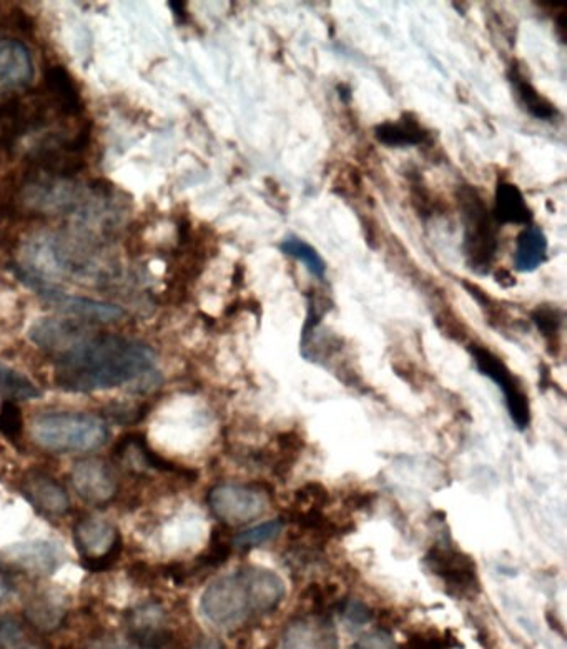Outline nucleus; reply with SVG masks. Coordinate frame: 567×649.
Returning <instances> with one entry per match:
<instances>
[{
  "instance_id": "f257e3e1",
  "label": "nucleus",
  "mask_w": 567,
  "mask_h": 649,
  "mask_svg": "<svg viewBox=\"0 0 567 649\" xmlns=\"http://www.w3.org/2000/svg\"><path fill=\"white\" fill-rule=\"evenodd\" d=\"M154 366L155 352L147 343L84 330L53 355V382L63 392H100L141 382Z\"/></svg>"
},
{
  "instance_id": "f03ea898",
  "label": "nucleus",
  "mask_w": 567,
  "mask_h": 649,
  "mask_svg": "<svg viewBox=\"0 0 567 649\" xmlns=\"http://www.w3.org/2000/svg\"><path fill=\"white\" fill-rule=\"evenodd\" d=\"M37 445L56 453H89L106 445L109 426L87 413H43L32 423Z\"/></svg>"
},
{
  "instance_id": "7ed1b4c3",
  "label": "nucleus",
  "mask_w": 567,
  "mask_h": 649,
  "mask_svg": "<svg viewBox=\"0 0 567 649\" xmlns=\"http://www.w3.org/2000/svg\"><path fill=\"white\" fill-rule=\"evenodd\" d=\"M202 617L221 630H232L255 613L248 570L233 571L208 584L202 594Z\"/></svg>"
},
{
  "instance_id": "20e7f679",
  "label": "nucleus",
  "mask_w": 567,
  "mask_h": 649,
  "mask_svg": "<svg viewBox=\"0 0 567 649\" xmlns=\"http://www.w3.org/2000/svg\"><path fill=\"white\" fill-rule=\"evenodd\" d=\"M461 207L468 264L478 274H486L498 250L495 218L488 214V208L476 191L468 190V194H462Z\"/></svg>"
},
{
  "instance_id": "39448f33",
  "label": "nucleus",
  "mask_w": 567,
  "mask_h": 649,
  "mask_svg": "<svg viewBox=\"0 0 567 649\" xmlns=\"http://www.w3.org/2000/svg\"><path fill=\"white\" fill-rule=\"evenodd\" d=\"M77 550L82 554V567L92 573L110 570L121 557L124 541L117 528L102 518L89 517L74 528Z\"/></svg>"
},
{
  "instance_id": "423d86ee",
  "label": "nucleus",
  "mask_w": 567,
  "mask_h": 649,
  "mask_svg": "<svg viewBox=\"0 0 567 649\" xmlns=\"http://www.w3.org/2000/svg\"><path fill=\"white\" fill-rule=\"evenodd\" d=\"M66 550L56 541L27 540L0 550V563L29 577H50L66 563Z\"/></svg>"
},
{
  "instance_id": "0eeeda50",
  "label": "nucleus",
  "mask_w": 567,
  "mask_h": 649,
  "mask_svg": "<svg viewBox=\"0 0 567 649\" xmlns=\"http://www.w3.org/2000/svg\"><path fill=\"white\" fill-rule=\"evenodd\" d=\"M208 504L215 517L224 523L246 524L262 517L268 500L258 488L221 485L208 493Z\"/></svg>"
},
{
  "instance_id": "6e6552de",
  "label": "nucleus",
  "mask_w": 567,
  "mask_h": 649,
  "mask_svg": "<svg viewBox=\"0 0 567 649\" xmlns=\"http://www.w3.org/2000/svg\"><path fill=\"white\" fill-rule=\"evenodd\" d=\"M17 274L47 304L52 305L56 311L62 312V314L72 315V317L80 318V321L97 322V324H113V322H118L120 318H124L125 312L120 307H117V305L104 304V302L90 301V298L66 294V292L59 291V288L42 284L36 277L27 275L22 271H17Z\"/></svg>"
},
{
  "instance_id": "1a4fd4ad",
  "label": "nucleus",
  "mask_w": 567,
  "mask_h": 649,
  "mask_svg": "<svg viewBox=\"0 0 567 649\" xmlns=\"http://www.w3.org/2000/svg\"><path fill=\"white\" fill-rule=\"evenodd\" d=\"M472 356H475L479 372L489 376L505 393L512 422L518 425L519 430H525L529 423L528 400H526L525 392H522L519 383L516 382L512 373L509 372L508 366L498 356L492 355L489 350L479 348V346L472 348Z\"/></svg>"
},
{
  "instance_id": "9d476101",
  "label": "nucleus",
  "mask_w": 567,
  "mask_h": 649,
  "mask_svg": "<svg viewBox=\"0 0 567 649\" xmlns=\"http://www.w3.org/2000/svg\"><path fill=\"white\" fill-rule=\"evenodd\" d=\"M74 490L86 503L104 507L114 500L118 491L117 479L104 460H82L74 466L70 475Z\"/></svg>"
},
{
  "instance_id": "9b49d317",
  "label": "nucleus",
  "mask_w": 567,
  "mask_h": 649,
  "mask_svg": "<svg viewBox=\"0 0 567 649\" xmlns=\"http://www.w3.org/2000/svg\"><path fill=\"white\" fill-rule=\"evenodd\" d=\"M339 631L332 620L323 617H303L285 628L282 649H339Z\"/></svg>"
},
{
  "instance_id": "f8f14e48",
  "label": "nucleus",
  "mask_w": 567,
  "mask_h": 649,
  "mask_svg": "<svg viewBox=\"0 0 567 649\" xmlns=\"http://www.w3.org/2000/svg\"><path fill=\"white\" fill-rule=\"evenodd\" d=\"M20 490L23 498L46 517H62L69 511L70 500L66 488L46 473H29Z\"/></svg>"
},
{
  "instance_id": "ddd939ff",
  "label": "nucleus",
  "mask_w": 567,
  "mask_h": 649,
  "mask_svg": "<svg viewBox=\"0 0 567 649\" xmlns=\"http://www.w3.org/2000/svg\"><path fill=\"white\" fill-rule=\"evenodd\" d=\"M32 77V56L26 43L17 39L0 40V87H26Z\"/></svg>"
},
{
  "instance_id": "4468645a",
  "label": "nucleus",
  "mask_w": 567,
  "mask_h": 649,
  "mask_svg": "<svg viewBox=\"0 0 567 649\" xmlns=\"http://www.w3.org/2000/svg\"><path fill=\"white\" fill-rule=\"evenodd\" d=\"M46 97L50 107L62 116H79L82 112V97L72 77L62 66L47 69Z\"/></svg>"
},
{
  "instance_id": "2eb2a0df",
  "label": "nucleus",
  "mask_w": 567,
  "mask_h": 649,
  "mask_svg": "<svg viewBox=\"0 0 567 649\" xmlns=\"http://www.w3.org/2000/svg\"><path fill=\"white\" fill-rule=\"evenodd\" d=\"M250 587H252L255 613L270 614L280 607L286 594L285 581L275 573L260 567H246Z\"/></svg>"
},
{
  "instance_id": "dca6fc26",
  "label": "nucleus",
  "mask_w": 567,
  "mask_h": 649,
  "mask_svg": "<svg viewBox=\"0 0 567 649\" xmlns=\"http://www.w3.org/2000/svg\"><path fill=\"white\" fill-rule=\"evenodd\" d=\"M499 224L525 225L532 220V212L526 204L525 195L516 185L499 181L496 187L495 215Z\"/></svg>"
},
{
  "instance_id": "f3484780",
  "label": "nucleus",
  "mask_w": 567,
  "mask_h": 649,
  "mask_svg": "<svg viewBox=\"0 0 567 649\" xmlns=\"http://www.w3.org/2000/svg\"><path fill=\"white\" fill-rule=\"evenodd\" d=\"M548 258V238L538 227L526 228L518 237L515 267L518 272H535Z\"/></svg>"
},
{
  "instance_id": "a211bd4d",
  "label": "nucleus",
  "mask_w": 567,
  "mask_h": 649,
  "mask_svg": "<svg viewBox=\"0 0 567 649\" xmlns=\"http://www.w3.org/2000/svg\"><path fill=\"white\" fill-rule=\"evenodd\" d=\"M378 142L387 147H411L424 142L428 139L427 130L413 119L404 116L400 122L381 124L374 129Z\"/></svg>"
},
{
  "instance_id": "6ab92c4d",
  "label": "nucleus",
  "mask_w": 567,
  "mask_h": 649,
  "mask_svg": "<svg viewBox=\"0 0 567 649\" xmlns=\"http://www.w3.org/2000/svg\"><path fill=\"white\" fill-rule=\"evenodd\" d=\"M0 395L9 402H27L40 399L42 392L26 375L0 362Z\"/></svg>"
},
{
  "instance_id": "aec40b11",
  "label": "nucleus",
  "mask_w": 567,
  "mask_h": 649,
  "mask_svg": "<svg viewBox=\"0 0 567 649\" xmlns=\"http://www.w3.org/2000/svg\"><path fill=\"white\" fill-rule=\"evenodd\" d=\"M512 86H515L516 94H518L519 102L525 106V109L531 114L536 119L553 120L558 114V110L551 106V102L545 99L528 80L522 79L518 72L511 76Z\"/></svg>"
},
{
  "instance_id": "412c9836",
  "label": "nucleus",
  "mask_w": 567,
  "mask_h": 649,
  "mask_svg": "<svg viewBox=\"0 0 567 649\" xmlns=\"http://www.w3.org/2000/svg\"><path fill=\"white\" fill-rule=\"evenodd\" d=\"M63 614H66V610L50 597H37L27 603V618L39 630H56L62 623Z\"/></svg>"
},
{
  "instance_id": "4be33fe9",
  "label": "nucleus",
  "mask_w": 567,
  "mask_h": 649,
  "mask_svg": "<svg viewBox=\"0 0 567 649\" xmlns=\"http://www.w3.org/2000/svg\"><path fill=\"white\" fill-rule=\"evenodd\" d=\"M280 250H282L283 254L290 255V257L302 262V264L305 265L315 277H325V260H323L322 255H320L312 245L306 244V242L300 240V238L296 237H289L285 242H282Z\"/></svg>"
},
{
  "instance_id": "5701e85b",
  "label": "nucleus",
  "mask_w": 567,
  "mask_h": 649,
  "mask_svg": "<svg viewBox=\"0 0 567 649\" xmlns=\"http://www.w3.org/2000/svg\"><path fill=\"white\" fill-rule=\"evenodd\" d=\"M283 521L270 520L256 524V527L246 528L242 533L236 534L233 544L238 550H252V548L262 547L268 541L275 540L282 534Z\"/></svg>"
},
{
  "instance_id": "b1692460",
  "label": "nucleus",
  "mask_w": 567,
  "mask_h": 649,
  "mask_svg": "<svg viewBox=\"0 0 567 649\" xmlns=\"http://www.w3.org/2000/svg\"><path fill=\"white\" fill-rule=\"evenodd\" d=\"M162 623H164V611L157 604L138 608L131 618V627H134L138 638L144 641L141 643L144 647H148V641L160 633Z\"/></svg>"
},
{
  "instance_id": "393cba45",
  "label": "nucleus",
  "mask_w": 567,
  "mask_h": 649,
  "mask_svg": "<svg viewBox=\"0 0 567 649\" xmlns=\"http://www.w3.org/2000/svg\"><path fill=\"white\" fill-rule=\"evenodd\" d=\"M23 419L22 412L16 402H6L0 406V435L6 436L9 442L17 443L22 436Z\"/></svg>"
},
{
  "instance_id": "a878e982",
  "label": "nucleus",
  "mask_w": 567,
  "mask_h": 649,
  "mask_svg": "<svg viewBox=\"0 0 567 649\" xmlns=\"http://www.w3.org/2000/svg\"><path fill=\"white\" fill-rule=\"evenodd\" d=\"M148 412L150 409L147 405H113L107 409L106 415L118 425H135V423L141 422Z\"/></svg>"
},
{
  "instance_id": "bb28decb",
  "label": "nucleus",
  "mask_w": 567,
  "mask_h": 649,
  "mask_svg": "<svg viewBox=\"0 0 567 649\" xmlns=\"http://www.w3.org/2000/svg\"><path fill=\"white\" fill-rule=\"evenodd\" d=\"M353 649H398L397 641L388 631H371L354 643Z\"/></svg>"
},
{
  "instance_id": "cd10ccee",
  "label": "nucleus",
  "mask_w": 567,
  "mask_h": 649,
  "mask_svg": "<svg viewBox=\"0 0 567 649\" xmlns=\"http://www.w3.org/2000/svg\"><path fill=\"white\" fill-rule=\"evenodd\" d=\"M22 638V628L10 618H0V648H10L19 643Z\"/></svg>"
},
{
  "instance_id": "c85d7f7f",
  "label": "nucleus",
  "mask_w": 567,
  "mask_h": 649,
  "mask_svg": "<svg viewBox=\"0 0 567 649\" xmlns=\"http://www.w3.org/2000/svg\"><path fill=\"white\" fill-rule=\"evenodd\" d=\"M90 649H154V648L144 647V645H125L115 643V641H109V643H99Z\"/></svg>"
},
{
  "instance_id": "c756f323",
  "label": "nucleus",
  "mask_w": 567,
  "mask_h": 649,
  "mask_svg": "<svg viewBox=\"0 0 567 649\" xmlns=\"http://www.w3.org/2000/svg\"><path fill=\"white\" fill-rule=\"evenodd\" d=\"M192 649H227L221 641L214 640V638H204V640L198 641Z\"/></svg>"
},
{
  "instance_id": "7c9ffc66",
  "label": "nucleus",
  "mask_w": 567,
  "mask_h": 649,
  "mask_svg": "<svg viewBox=\"0 0 567 649\" xmlns=\"http://www.w3.org/2000/svg\"><path fill=\"white\" fill-rule=\"evenodd\" d=\"M168 6H170L172 9H174V13H175V16L178 17V19H184V17H185V3L184 2H170V3H168Z\"/></svg>"
},
{
  "instance_id": "2f4dec72",
  "label": "nucleus",
  "mask_w": 567,
  "mask_h": 649,
  "mask_svg": "<svg viewBox=\"0 0 567 649\" xmlns=\"http://www.w3.org/2000/svg\"><path fill=\"white\" fill-rule=\"evenodd\" d=\"M7 591H9V588H7L6 580H3L2 573H0V601L6 598Z\"/></svg>"
},
{
  "instance_id": "473e14b6",
  "label": "nucleus",
  "mask_w": 567,
  "mask_h": 649,
  "mask_svg": "<svg viewBox=\"0 0 567 649\" xmlns=\"http://www.w3.org/2000/svg\"><path fill=\"white\" fill-rule=\"evenodd\" d=\"M9 649H42L39 645H13Z\"/></svg>"
}]
</instances>
